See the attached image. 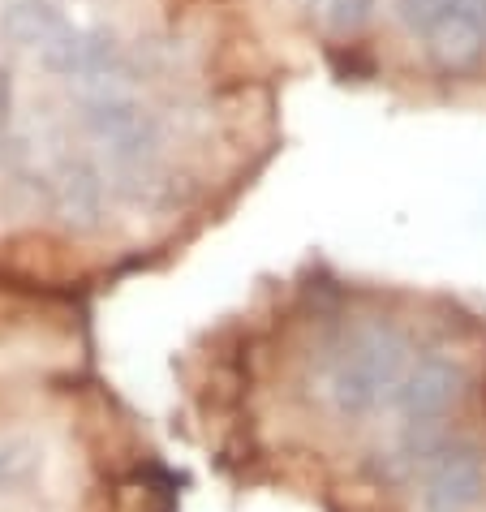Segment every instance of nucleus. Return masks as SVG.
Instances as JSON below:
<instances>
[{
  "label": "nucleus",
  "mask_w": 486,
  "mask_h": 512,
  "mask_svg": "<svg viewBox=\"0 0 486 512\" xmlns=\"http://www.w3.org/2000/svg\"><path fill=\"white\" fill-rule=\"evenodd\" d=\"M370 5L375 0H310V13L327 35H349L370 18Z\"/></svg>",
  "instance_id": "nucleus-6"
},
{
  "label": "nucleus",
  "mask_w": 486,
  "mask_h": 512,
  "mask_svg": "<svg viewBox=\"0 0 486 512\" xmlns=\"http://www.w3.org/2000/svg\"><path fill=\"white\" fill-rule=\"evenodd\" d=\"M9 121V78L0 74V125Z\"/></svg>",
  "instance_id": "nucleus-7"
},
{
  "label": "nucleus",
  "mask_w": 486,
  "mask_h": 512,
  "mask_svg": "<svg viewBox=\"0 0 486 512\" xmlns=\"http://www.w3.org/2000/svg\"><path fill=\"white\" fill-rule=\"evenodd\" d=\"M44 474V448L31 435H0V504L26 500Z\"/></svg>",
  "instance_id": "nucleus-5"
},
{
  "label": "nucleus",
  "mask_w": 486,
  "mask_h": 512,
  "mask_svg": "<svg viewBox=\"0 0 486 512\" xmlns=\"http://www.w3.org/2000/svg\"><path fill=\"white\" fill-rule=\"evenodd\" d=\"M405 340L392 323H366L332 349V358L323 366L319 396L327 414L340 422H362L366 414L388 401L405 383Z\"/></svg>",
  "instance_id": "nucleus-1"
},
{
  "label": "nucleus",
  "mask_w": 486,
  "mask_h": 512,
  "mask_svg": "<svg viewBox=\"0 0 486 512\" xmlns=\"http://www.w3.org/2000/svg\"><path fill=\"white\" fill-rule=\"evenodd\" d=\"M0 26H5V35L13 39V44L35 48L39 56L69 35V22L52 5H44V0H18V5H9Z\"/></svg>",
  "instance_id": "nucleus-4"
},
{
  "label": "nucleus",
  "mask_w": 486,
  "mask_h": 512,
  "mask_svg": "<svg viewBox=\"0 0 486 512\" xmlns=\"http://www.w3.org/2000/svg\"><path fill=\"white\" fill-rule=\"evenodd\" d=\"M465 388H469V371L452 353H431V358L413 366L392 396V409L400 426L409 431V444H431L435 426L461 405Z\"/></svg>",
  "instance_id": "nucleus-3"
},
{
  "label": "nucleus",
  "mask_w": 486,
  "mask_h": 512,
  "mask_svg": "<svg viewBox=\"0 0 486 512\" xmlns=\"http://www.w3.org/2000/svg\"><path fill=\"white\" fill-rule=\"evenodd\" d=\"M409 482L422 512H478L486 504V448L469 435L431 439L409 452Z\"/></svg>",
  "instance_id": "nucleus-2"
}]
</instances>
